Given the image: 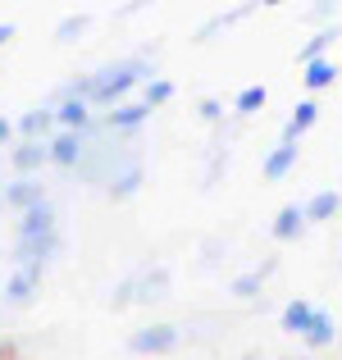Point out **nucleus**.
<instances>
[{
	"label": "nucleus",
	"instance_id": "nucleus-1",
	"mask_svg": "<svg viewBox=\"0 0 342 360\" xmlns=\"http://www.w3.org/2000/svg\"><path fill=\"white\" fill-rule=\"evenodd\" d=\"M146 87V82H156V60H114V64H101L96 73H87V78L69 82V87H60V96H82L91 110H119L128 105V91L132 87Z\"/></svg>",
	"mask_w": 342,
	"mask_h": 360
},
{
	"label": "nucleus",
	"instance_id": "nucleus-2",
	"mask_svg": "<svg viewBox=\"0 0 342 360\" xmlns=\"http://www.w3.org/2000/svg\"><path fill=\"white\" fill-rule=\"evenodd\" d=\"M178 324H141L128 333V352L132 356H169L178 347Z\"/></svg>",
	"mask_w": 342,
	"mask_h": 360
},
{
	"label": "nucleus",
	"instance_id": "nucleus-3",
	"mask_svg": "<svg viewBox=\"0 0 342 360\" xmlns=\"http://www.w3.org/2000/svg\"><path fill=\"white\" fill-rule=\"evenodd\" d=\"M55 233H60V210L51 201L18 214V242H42V238H55Z\"/></svg>",
	"mask_w": 342,
	"mask_h": 360
},
{
	"label": "nucleus",
	"instance_id": "nucleus-4",
	"mask_svg": "<svg viewBox=\"0 0 342 360\" xmlns=\"http://www.w3.org/2000/svg\"><path fill=\"white\" fill-rule=\"evenodd\" d=\"M42 278H46L42 264H18L5 278V306H27V301L42 292Z\"/></svg>",
	"mask_w": 342,
	"mask_h": 360
},
{
	"label": "nucleus",
	"instance_id": "nucleus-5",
	"mask_svg": "<svg viewBox=\"0 0 342 360\" xmlns=\"http://www.w3.org/2000/svg\"><path fill=\"white\" fill-rule=\"evenodd\" d=\"M9 165L18 178H37V169L51 165V141H14L9 146Z\"/></svg>",
	"mask_w": 342,
	"mask_h": 360
},
{
	"label": "nucleus",
	"instance_id": "nucleus-6",
	"mask_svg": "<svg viewBox=\"0 0 342 360\" xmlns=\"http://www.w3.org/2000/svg\"><path fill=\"white\" fill-rule=\"evenodd\" d=\"M14 128H18V141H51L55 137L51 128H60V119H55V105L46 101V105L27 110L23 119H14Z\"/></svg>",
	"mask_w": 342,
	"mask_h": 360
},
{
	"label": "nucleus",
	"instance_id": "nucleus-7",
	"mask_svg": "<svg viewBox=\"0 0 342 360\" xmlns=\"http://www.w3.org/2000/svg\"><path fill=\"white\" fill-rule=\"evenodd\" d=\"M42 201H46V183L42 178H14V183L5 187V210H14V214L32 210V205H42Z\"/></svg>",
	"mask_w": 342,
	"mask_h": 360
},
{
	"label": "nucleus",
	"instance_id": "nucleus-8",
	"mask_svg": "<svg viewBox=\"0 0 342 360\" xmlns=\"http://www.w3.org/2000/svg\"><path fill=\"white\" fill-rule=\"evenodd\" d=\"M82 150H87V137L82 132H55L51 137V165L55 169H78V160H82Z\"/></svg>",
	"mask_w": 342,
	"mask_h": 360
},
{
	"label": "nucleus",
	"instance_id": "nucleus-9",
	"mask_svg": "<svg viewBox=\"0 0 342 360\" xmlns=\"http://www.w3.org/2000/svg\"><path fill=\"white\" fill-rule=\"evenodd\" d=\"M315 123H319V105H315L310 96L297 101V105H292V115H288V123H283V141H288V146H297V141L306 137Z\"/></svg>",
	"mask_w": 342,
	"mask_h": 360
},
{
	"label": "nucleus",
	"instance_id": "nucleus-10",
	"mask_svg": "<svg viewBox=\"0 0 342 360\" xmlns=\"http://www.w3.org/2000/svg\"><path fill=\"white\" fill-rule=\"evenodd\" d=\"M310 324H315V306H310V301H288V306H283V315H279V328H283V333H292V338H301V342H306Z\"/></svg>",
	"mask_w": 342,
	"mask_h": 360
},
{
	"label": "nucleus",
	"instance_id": "nucleus-11",
	"mask_svg": "<svg viewBox=\"0 0 342 360\" xmlns=\"http://www.w3.org/2000/svg\"><path fill=\"white\" fill-rule=\"evenodd\" d=\"M306 205H283L279 214H274V242H297L301 233H306Z\"/></svg>",
	"mask_w": 342,
	"mask_h": 360
},
{
	"label": "nucleus",
	"instance_id": "nucleus-12",
	"mask_svg": "<svg viewBox=\"0 0 342 360\" xmlns=\"http://www.w3.org/2000/svg\"><path fill=\"white\" fill-rule=\"evenodd\" d=\"M338 78H342V64L338 60H315V64L301 69V87H306V91H324V87H334Z\"/></svg>",
	"mask_w": 342,
	"mask_h": 360
},
{
	"label": "nucleus",
	"instance_id": "nucleus-13",
	"mask_svg": "<svg viewBox=\"0 0 342 360\" xmlns=\"http://www.w3.org/2000/svg\"><path fill=\"white\" fill-rule=\"evenodd\" d=\"M338 37H342V27H338V23H334V27H324V32H315V37H310V41L297 51V64L306 69V64H315V60H329V51H334Z\"/></svg>",
	"mask_w": 342,
	"mask_h": 360
},
{
	"label": "nucleus",
	"instance_id": "nucleus-14",
	"mask_svg": "<svg viewBox=\"0 0 342 360\" xmlns=\"http://www.w3.org/2000/svg\"><path fill=\"white\" fill-rule=\"evenodd\" d=\"M297 155H301L297 146H288V141H279V146H274L270 155H265V178H270V183H279V178H288L292 169H297Z\"/></svg>",
	"mask_w": 342,
	"mask_h": 360
},
{
	"label": "nucleus",
	"instance_id": "nucleus-15",
	"mask_svg": "<svg viewBox=\"0 0 342 360\" xmlns=\"http://www.w3.org/2000/svg\"><path fill=\"white\" fill-rule=\"evenodd\" d=\"M334 338H338L334 310L315 306V324H310V333H306V347H310V352H324V347H334Z\"/></svg>",
	"mask_w": 342,
	"mask_h": 360
},
{
	"label": "nucleus",
	"instance_id": "nucleus-16",
	"mask_svg": "<svg viewBox=\"0 0 342 360\" xmlns=\"http://www.w3.org/2000/svg\"><path fill=\"white\" fill-rule=\"evenodd\" d=\"M146 119H151V110L141 105V101H132V105H119V110H110V115H106L110 132H137Z\"/></svg>",
	"mask_w": 342,
	"mask_h": 360
},
{
	"label": "nucleus",
	"instance_id": "nucleus-17",
	"mask_svg": "<svg viewBox=\"0 0 342 360\" xmlns=\"http://www.w3.org/2000/svg\"><path fill=\"white\" fill-rule=\"evenodd\" d=\"M338 210H342V196H338V192H315V196L306 201V219H310V224H329Z\"/></svg>",
	"mask_w": 342,
	"mask_h": 360
},
{
	"label": "nucleus",
	"instance_id": "nucleus-18",
	"mask_svg": "<svg viewBox=\"0 0 342 360\" xmlns=\"http://www.w3.org/2000/svg\"><path fill=\"white\" fill-rule=\"evenodd\" d=\"M274 269V260H265L260 264V269H251V274H242V278H233V283H228V292H233V297H260V288H265V274H270Z\"/></svg>",
	"mask_w": 342,
	"mask_h": 360
},
{
	"label": "nucleus",
	"instance_id": "nucleus-19",
	"mask_svg": "<svg viewBox=\"0 0 342 360\" xmlns=\"http://www.w3.org/2000/svg\"><path fill=\"white\" fill-rule=\"evenodd\" d=\"M141 178H146V174H141L137 165H128V169H123L119 178H110V196H114V201H128V196H132V192L141 187Z\"/></svg>",
	"mask_w": 342,
	"mask_h": 360
},
{
	"label": "nucleus",
	"instance_id": "nucleus-20",
	"mask_svg": "<svg viewBox=\"0 0 342 360\" xmlns=\"http://www.w3.org/2000/svg\"><path fill=\"white\" fill-rule=\"evenodd\" d=\"M169 292V274L165 269H151V274H137V301H151V297H165Z\"/></svg>",
	"mask_w": 342,
	"mask_h": 360
},
{
	"label": "nucleus",
	"instance_id": "nucleus-21",
	"mask_svg": "<svg viewBox=\"0 0 342 360\" xmlns=\"http://www.w3.org/2000/svg\"><path fill=\"white\" fill-rule=\"evenodd\" d=\"M169 101H174V82L169 78H156V82L141 87V105L146 110H160V105H169Z\"/></svg>",
	"mask_w": 342,
	"mask_h": 360
},
{
	"label": "nucleus",
	"instance_id": "nucleus-22",
	"mask_svg": "<svg viewBox=\"0 0 342 360\" xmlns=\"http://www.w3.org/2000/svg\"><path fill=\"white\" fill-rule=\"evenodd\" d=\"M265 96H270V91H265L260 82H251V87H242V91H237L233 110H237V115H255V110H265Z\"/></svg>",
	"mask_w": 342,
	"mask_h": 360
},
{
	"label": "nucleus",
	"instance_id": "nucleus-23",
	"mask_svg": "<svg viewBox=\"0 0 342 360\" xmlns=\"http://www.w3.org/2000/svg\"><path fill=\"white\" fill-rule=\"evenodd\" d=\"M82 32H87V18H82V14L64 18V23L55 27V37H60V41H73V37H82Z\"/></svg>",
	"mask_w": 342,
	"mask_h": 360
},
{
	"label": "nucleus",
	"instance_id": "nucleus-24",
	"mask_svg": "<svg viewBox=\"0 0 342 360\" xmlns=\"http://www.w3.org/2000/svg\"><path fill=\"white\" fill-rule=\"evenodd\" d=\"M128 301H137V278H123L119 292L110 297V306H128Z\"/></svg>",
	"mask_w": 342,
	"mask_h": 360
},
{
	"label": "nucleus",
	"instance_id": "nucleus-25",
	"mask_svg": "<svg viewBox=\"0 0 342 360\" xmlns=\"http://www.w3.org/2000/svg\"><path fill=\"white\" fill-rule=\"evenodd\" d=\"M196 115H201L205 123H215V119L224 115V105H220V101H201V105H196Z\"/></svg>",
	"mask_w": 342,
	"mask_h": 360
},
{
	"label": "nucleus",
	"instance_id": "nucleus-26",
	"mask_svg": "<svg viewBox=\"0 0 342 360\" xmlns=\"http://www.w3.org/2000/svg\"><path fill=\"white\" fill-rule=\"evenodd\" d=\"M18 137V128H14V119H5L0 115V146H9V141Z\"/></svg>",
	"mask_w": 342,
	"mask_h": 360
},
{
	"label": "nucleus",
	"instance_id": "nucleus-27",
	"mask_svg": "<svg viewBox=\"0 0 342 360\" xmlns=\"http://www.w3.org/2000/svg\"><path fill=\"white\" fill-rule=\"evenodd\" d=\"M18 37V23H0V46H9Z\"/></svg>",
	"mask_w": 342,
	"mask_h": 360
},
{
	"label": "nucleus",
	"instance_id": "nucleus-28",
	"mask_svg": "<svg viewBox=\"0 0 342 360\" xmlns=\"http://www.w3.org/2000/svg\"><path fill=\"white\" fill-rule=\"evenodd\" d=\"M0 360H14V342H0Z\"/></svg>",
	"mask_w": 342,
	"mask_h": 360
},
{
	"label": "nucleus",
	"instance_id": "nucleus-29",
	"mask_svg": "<svg viewBox=\"0 0 342 360\" xmlns=\"http://www.w3.org/2000/svg\"><path fill=\"white\" fill-rule=\"evenodd\" d=\"M0 210H5V192H0Z\"/></svg>",
	"mask_w": 342,
	"mask_h": 360
}]
</instances>
